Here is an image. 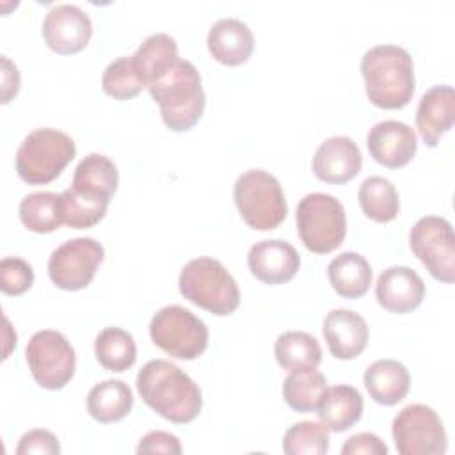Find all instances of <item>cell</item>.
<instances>
[{
  "label": "cell",
  "mask_w": 455,
  "mask_h": 455,
  "mask_svg": "<svg viewBox=\"0 0 455 455\" xmlns=\"http://www.w3.org/2000/svg\"><path fill=\"white\" fill-rule=\"evenodd\" d=\"M135 384L144 403L171 423H190L203 409L199 386L171 361H148L139 370Z\"/></svg>",
  "instance_id": "6da1fadb"
},
{
  "label": "cell",
  "mask_w": 455,
  "mask_h": 455,
  "mask_svg": "<svg viewBox=\"0 0 455 455\" xmlns=\"http://www.w3.org/2000/svg\"><path fill=\"white\" fill-rule=\"evenodd\" d=\"M361 73L368 100L386 110L403 108L414 94V64L411 53L396 44H377L364 52Z\"/></svg>",
  "instance_id": "7a4b0ae2"
},
{
  "label": "cell",
  "mask_w": 455,
  "mask_h": 455,
  "mask_svg": "<svg viewBox=\"0 0 455 455\" xmlns=\"http://www.w3.org/2000/svg\"><path fill=\"white\" fill-rule=\"evenodd\" d=\"M148 91L160 107L162 121L172 132L194 128L204 112L206 94L201 75L190 60L178 59Z\"/></svg>",
  "instance_id": "3957f363"
},
{
  "label": "cell",
  "mask_w": 455,
  "mask_h": 455,
  "mask_svg": "<svg viewBox=\"0 0 455 455\" xmlns=\"http://www.w3.org/2000/svg\"><path fill=\"white\" fill-rule=\"evenodd\" d=\"M180 293L192 304L217 316L231 315L240 306V290L226 267L210 256L190 259L180 272Z\"/></svg>",
  "instance_id": "277c9868"
},
{
  "label": "cell",
  "mask_w": 455,
  "mask_h": 455,
  "mask_svg": "<svg viewBox=\"0 0 455 455\" xmlns=\"http://www.w3.org/2000/svg\"><path fill=\"white\" fill-rule=\"evenodd\" d=\"M75 140L57 128H36L16 151V172L28 185L53 181L75 158Z\"/></svg>",
  "instance_id": "5b68a950"
},
{
  "label": "cell",
  "mask_w": 455,
  "mask_h": 455,
  "mask_svg": "<svg viewBox=\"0 0 455 455\" xmlns=\"http://www.w3.org/2000/svg\"><path fill=\"white\" fill-rule=\"evenodd\" d=\"M233 199L243 222L258 231L275 229L288 213L281 183L263 169L242 172L235 181Z\"/></svg>",
  "instance_id": "8992f818"
},
{
  "label": "cell",
  "mask_w": 455,
  "mask_h": 455,
  "mask_svg": "<svg viewBox=\"0 0 455 455\" xmlns=\"http://www.w3.org/2000/svg\"><path fill=\"white\" fill-rule=\"evenodd\" d=\"M297 233L307 251L327 254L339 247L347 235L343 204L331 194H306L295 212Z\"/></svg>",
  "instance_id": "52a82bcc"
},
{
  "label": "cell",
  "mask_w": 455,
  "mask_h": 455,
  "mask_svg": "<svg viewBox=\"0 0 455 455\" xmlns=\"http://www.w3.org/2000/svg\"><path fill=\"white\" fill-rule=\"evenodd\" d=\"M151 341L176 359H197L208 347V327L190 309L171 304L158 309L149 322Z\"/></svg>",
  "instance_id": "ba28073f"
},
{
  "label": "cell",
  "mask_w": 455,
  "mask_h": 455,
  "mask_svg": "<svg viewBox=\"0 0 455 455\" xmlns=\"http://www.w3.org/2000/svg\"><path fill=\"white\" fill-rule=\"evenodd\" d=\"M25 359L34 380L50 391L62 389L75 375L76 355L68 338L53 329L37 331L27 343Z\"/></svg>",
  "instance_id": "9c48e42d"
},
{
  "label": "cell",
  "mask_w": 455,
  "mask_h": 455,
  "mask_svg": "<svg viewBox=\"0 0 455 455\" xmlns=\"http://www.w3.org/2000/svg\"><path fill=\"white\" fill-rule=\"evenodd\" d=\"M409 245L434 279L455 281V235L444 217H421L409 231Z\"/></svg>",
  "instance_id": "30bf717a"
},
{
  "label": "cell",
  "mask_w": 455,
  "mask_h": 455,
  "mask_svg": "<svg viewBox=\"0 0 455 455\" xmlns=\"http://www.w3.org/2000/svg\"><path fill=\"white\" fill-rule=\"evenodd\" d=\"M391 434L402 455H443L448 446L441 418L423 403L403 407L393 419Z\"/></svg>",
  "instance_id": "8fae6325"
},
{
  "label": "cell",
  "mask_w": 455,
  "mask_h": 455,
  "mask_svg": "<svg viewBox=\"0 0 455 455\" xmlns=\"http://www.w3.org/2000/svg\"><path fill=\"white\" fill-rule=\"evenodd\" d=\"M103 256V245L91 236L68 240L50 254L48 275L60 290H84L94 279Z\"/></svg>",
  "instance_id": "7c38bea8"
},
{
  "label": "cell",
  "mask_w": 455,
  "mask_h": 455,
  "mask_svg": "<svg viewBox=\"0 0 455 455\" xmlns=\"http://www.w3.org/2000/svg\"><path fill=\"white\" fill-rule=\"evenodd\" d=\"M92 36L89 14L75 4L53 5L43 21V37L50 50L71 55L84 50Z\"/></svg>",
  "instance_id": "4fadbf2b"
},
{
  "label": "cell",
  "mask_w": 455,
  "mask_h": 455,
  "mask_svg": "<svg viewBox=\"0 0 455 455\" xmlns=\"http://www.w3.org/2000/svg\"><path fill=\"white\" fill-rule=\"evenodd\" d=\"M366 146L377 164L389 169H398L414 158L418 140L414 130L409 124L387 119L370 128L366 135Z\"/></svg>",
  "instance_id": "5bb4252c"
},
{
  "label": "cell",
  "mask_w": 455,
  "mask_h": 455,
  "mask_svg": "<svg viewBox=\"0 0 455 455\" xmlns=\"http://www.w3.org/2000/svg\"><path fill=\"white\" fill-rule=\"evenodd\" d=\"M363 165L359 146L347 135L325 139L315 151L311 167L318 180L331 185H343L355 178Z\"/></svg>",
  "instance_id": "9a60e30c"
},
{
  "label": "cell",
  "mask_w": 455,
  "mask_h": 455,
  "mask_svg": "<svg viewBox=\"0 0 455 455\" xmlns=\"http://www.w3.org/2000/svg\"><path fill=\"white\" fill-rule=\"evenodd\" d=\"M251 274L265 284H283L295 277L300 268L297 249L284 240L256 242L247 254Z\"/></svg>",
  "instance_id": "2e32d148"
},
{
  "label": "cell",
  "mask_w": 455,
  "mask_h": 455,
  "mask_svg": "<svg viewBox=\"0 0 455 455\" xmlns=\"http://www.w3.org/2000/svg\"><path fill=\"white\" fill-rule=\"evenodd\" d=\"M375 297L391 313H411L425 299V283L409 267H389L377 279Z\"/></svg>",
  "instance_id": "e0dca14e"
},
{
  "label": "cell",
  "mask_w": 455,
  "mask_h": 455,
  "mask_svg": "<svg viewBox=\"0 0 455 455\" xmlns=\"http://www.w3.org/2000/svg\"><path fill=\"white\" fill-rule=\"evenodd\" d=\"M323 338L327 341L329 352L336 359H354L357 357L368 343V325L366 320L352 309H332L323 318L322 325Z\"/></svg>",
  "instance_id": "ac0fdd59"
},
{
  "label": "cell",
  "mask_w": 455,
  "mask_h": 455,
  "mask_svg": "<svg viewBox=\"0 0 455 455\" xmlns=\"http://www.w3.org/2000/svg\"><path fill=\"white\" fill-rule=\"evenodd\" d=\"M455 121V92L451 85H434L419 100L416 110V128L423 142L435 148L441 137Z\"/></svg>",
  "instance_id": "d6986e66"
},
{
  "label": "cell",
  "mask_w": 455,
  "mask_h": 455,
  "mask_svg": "<svg viewBox=\"0 0 455 455\" xmlns=\"http://www.w3.org/2000/svg\"><path fill=\"white\" fill-rule=\"evenodd\" d=\"M206 44L217 62L224 66H240L252 55L254 36L242 20L220 18L210 27Z\"/></svg>",
  "instance_id": "ffe728a7"
},
{
  "label": "cell",
  "mask_w": 455,
  "mask_h": 455,
  "mask_svg": "<svg viewBox=\"0 0 455 455\" xmlns=\"http://www.w3.org/2000/svg\"><path fill=\"white\" fill-rule=\"evenodd\" d=\"M364 387L380 405H396L411 387L409 370L395 359H379L364 371Z\"/></svg>",
  "instance_id": "44dd1931"
},
{
  "label": "cell",
  "mask_w": 455,
  "mask_h": 455,
  "mask_svg": "<svg viewBox=\"0 0 455 455\" xmlns=\"http://www.w3.org/2000/svg\"><path fill=\"white\" fill-rule=\"evenodd\" d=\"M363 407L361 393L352 386L339 384L325 389L316 411L327 430L345 432L361 419Z\"/></svg>",
  "instance_id": "7402d4cb"
},
{
  "label": "cell",
  "mask_w": 455,
  "mask_h": 455,
  "mask_svg": "<svg viewBox=\"0 0 455 455\" xmlns=\"http://www.w3.org/2000/svg\"><path fill=\"white\" fill-rule=\"evenodd\" d=\"M178 59V44L174 37L160 32L148 36L140 43L137 52L132 55V64L144 87H149L165 71H169Z\"/></svg>",
  "instance_id": "603a6c76"
},
{
  "label": "cell",
  "mask_w": 455,
  "mask_h": 455,
  "mask_svg": "<svg viewBox=\"0 0 455 455\" xmlns=\"http://www.w3.org/2000/svg\"><path fill=\"white\" fill-rule=\"evenodd\" d=\"M327 275L334 291L343 299H359L371 284L370 263L354 251H345L336 256L327 267Z\"/></svg>",
  "instance_id": "cb8c5ba5"
},
{
  "label": "cell",
  "mask_w": 455,
  "mask_h": 455,
  "mask_svg": "<svg viewBox=\"0 0 455 455\" xmlns=\"http://www.w3.org/2000/svg\"><path fill=\"white\" fill-rule=\"evenodd\" d=\"M133 407V393L123 380L108 379L91 387L87 395V412L100 423L121 421Z\"/></svg>",
  "instance_id": "d4e9b609"
},
{
  "label": "cell",
  "mask_w": 455,
  "mask_h": 455,
  "mask_svg": "<svg viewBox=\"0 0 455 455\" xmlns=\"http://www.w3.org/2000/svg\"><path fill=\"white\" fill-rule=\"evenodd\" d=\"M110 197L76 190L73 187L59 194V210L62 224L73 229H87L96 226L107 213Z\"/></svg>",
  "instance_id": "484cf974"
},
{
  "label": "cell",
  "mask_w": 455,
  "mask_h": 455,
  "mask_svg": "<svg viewBox=\"0 0 455 455\" xmlns=\"http://www.w3.org/2000/svg\"><path fill=\"white\" fill-rule=\"evenodd\" d=\"M119 185V171L116 164L101 155L91 153L78 162L75 167L71 187L76 190L98 194L103 197H110Z\"/></svg>",
  "instance_id": "4316f807"
},
{
  "label": "cell",
  "mask_w": 455,
  "mask_h": 455,
  "mask_svg": "<svg viewBox=\"0 0 455 455\" xmlns=\"http://www.w3.org/2000/svg\"><path fill=\"white\" fill-rule=\"evenodd\" d=\"M363 213L373 222L386 224L396 219L400 212V199L395 185L382 176H368L357 192Z\"/></svg>",
  "instance_id": "83f0119b"
},
{
  "label": "cell",
  "mask_w": 455,
  "mask_h": 455,
  "mask_svg": "<svg viewBox=\"0 0 455 455\" xmlns=\"http://www.w3.org/2000/svg\"><path fill=\"white\" fill-rule=\"evenodd\" d=\"M274 354L284 370L316 368L322 361V348L315 336L304 331H286L277 336Z\"/></svg>",
  "instance_id": "f1b7e54d"
},
{
  "label": "cell",
  "mask_w": 455,
  "mask_h": 455,
  "mask_svg": "<svg viewBox=\"0 0 455 455\" xmlns=\"http://www.w3.org/2000/svg\"><path fill=\"white\" fill-rule=\"evenodd\" d=\"M94 354L105 370L121 373L135 364L137 345L128 331L121 327H105L96 336Z\"/></svg>",
  "instance_id": "f546056e"
},
{
  "label": "cell",
  "mask_w": 455,
  "mask_h": 455,
  "mask_svg": "<svg viewBox=\"0 0 455 455\" xmlns=\"http://www.w3.org/2000/svg\"><path fill=\"white\" fill-rule=\"evenodd\" d=\"M327 389L323 373L316 368L293 370L283 382V398L297 412H313Z\"/></svg>",
  "instance_id": "4dcf8cb0"
},
{
  "label": "cell",
  "mask_w": 455,
  "mask_h": 455,
  "mask_svg": "<svg viewBox=\"0 0 455 455\" xmlns=\"http://www.w3.org/2000/svg\"><path fill=\"white\" fill-rule=\"evenodd\" d=\"M20 220L34 233H52L60 228L59 194L32 192L20 201Z\"/></svg>",
  "instance_id": "1f68e13d"
},
{
  "label": "cell",
  "mask_w": 455,
  "mask_h": 455,
  "mask_svg": "<svg viewBox=\"0 0 455 455\" xmlns=\"http://www.w3.org/2000/svg\"><path fill=\"white\" fill-rule=\"evenodd\" d=\"M329 450V434L323 423L299 421L291 425L283 437L286 455H323Z\"/></svg>",
  "instance_id": "d6a6232c"
},
{
  "label": "cell",
  "mask_w": 455,
  "mask_h": 455,
  "mask_svg": "<svg viewBox=\"0 0 455 455\" xmlns=\"http://www.w3.org/2000/svg\"><path fill=\"white\" fill-rule=\"evenodd\" d=\"M101 89L105 94L119 101L132 100L144 89V84L133 69L132 57H119L105 68L101 75Z\"/></svg>",
  "instance_id": "836d02e7"
},
{
  "label": "cell",
  "mask_w": 455,
  "mask_h": 455,
  "mask_svg": "<svg viewBox=\"0 0 455 455\" xmlns=\"http://www.w3.org/2000/svg\"><path fill=\"white\" fill-rule=\"evenodd\" d=\"M34 284V270L21 258L7 256L0 261V288L5 295H21Z\"/></svg>",
  "instance_id": "e575fe53"
},
{
  "label": "cell",
  "mask_w": 455,
  "mask_h": 455,
  "mask_svg": "<svg viewBox=\"0 0 455 455\" xmlns=\"http://www.w3.org/2000/svg\"><path fill=\"white\" fill-rule=\"evenodd\" d=\"M59 455L60 453V444L59 439L44 428H34L28 430L21 435L18 448H16V455Z\"/></svg>",
  "instance_id": "d590c367"
},
{
  "label": "cell",
  "mask_w": 455,
  "mask_h": 455,
  "mask_svg": "<svg viewBox=\"0 0 455 455\" xmlns=\"http://www.w3.org/2000/svg\"><path fill=\"white\" fill-rule=\"evenodd\" d=\"M137 453L180 455L181 453V443L174 434H169V432H164V430H153V432H148L139 441Z\"/></svg>",
  "instance_id": "8d00e7d4"
},
{
  "label": "cell",
  "mask_w": 455,
  "mask_h": 455,
  "mask_svg": "<svg viewBox=\"0 0 455 455\" xmlns=\"http://www.w3.org/2000/svg\"><path fill=\"white\" fill-rule=\"evenodd\" d=\"M343 455H386L387 446L375 434L361 432L345 441L341 446Z\"/></svg>",
  "instance_id": "74e56055"
},
{
  "label": "cell",
  "mask_w": 455,
  "mask_h": 455,
  "mask_svg": "<svg viewBox=\"0 0 455 455\" xmlns=\"http://www.w3.org/2000/svg\"><path fill=\"white\" fill-rule=\"evenodd\" d=\"M20 89V73L5 55L2 57V103H9Z\"/></svg>",
  "instance_id": "f35d334b"
}]
</instances>
